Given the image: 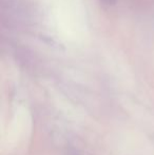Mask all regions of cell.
Returning <instances> with one entry per match:
<instances>
[{
    "label": "cell",
    "instance_id": "obj_1",
    "mask_svg": "<svg viewBox=\"0 0 154 155\" xmlns=\"http://www.w3.org/2000/svg\"><path fill=\"white\" fill-rule=\"evenodd\" d=\"M105 1H107V2H112V1H114V0H105Z\"/></svg>",
    "mask_w": 154,
    "mask_h": 155
}]
</instances>
